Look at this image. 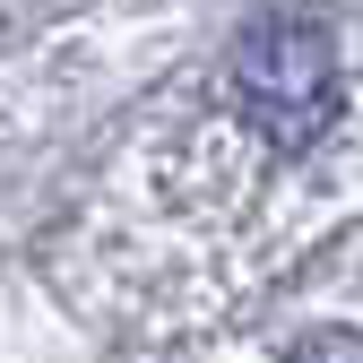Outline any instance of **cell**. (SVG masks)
Here are the masks:
<instances>
[{
    "label": "cell",
    "instance_id": "obj_1",
    "mask_svg": "<svg viewBox=\"0 0 363 363\" xmlns=\"http://www.w3.org/2000/svg\"><path fill=\"white\" fill-rule=\"evenodd\" d=\"M234 104L277 156H303L337 121V52L311 18H259L234 52Z\"/></svg>",
    "mask_w": 363,
    "mask_h": 363
},
{
    "label": "cell",
    "instance_id": "obj_2",
    "mask_svg": "<svg viewBox=\"0 0 363 363\" xmlns=\"http://www.w3.org/2000/svg\"><path fill=\"white\" fill-rule=\"evenodd\" d=\"M286 363H363V329H311V337H294Z\"/></svg>",
    "mask_w": 363,
    "mask_h": 363
}]
</instances>
